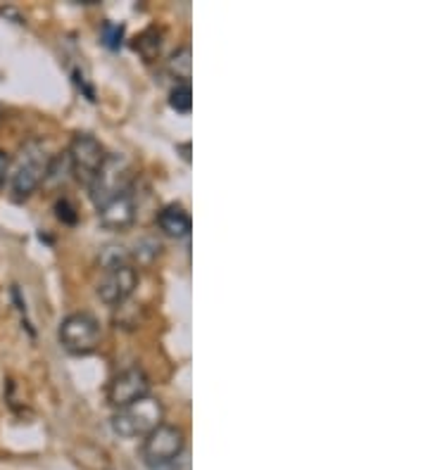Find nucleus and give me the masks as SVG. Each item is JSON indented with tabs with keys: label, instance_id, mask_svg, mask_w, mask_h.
Returning <instances> with one entry per match:
<instances>
[{
	"label": "nucleus",
	"instance_id": "obj_7",
	"mask_svg": "<svg viewBox=\"0 0 428 470\" xmlns=\"http://www.w3.org/2000/svg\"><path fill=\"white\" fill-rule=\"evenodd\" d=\"M138 288V269L134 264L119 266V269L103 271V276L98 281V297L103 300L107 307H119V304L129 302L131 295Z\"/></svg>",
	"mask_w": 428,
	"mask_h": 470
},
{
	"label": "nucleus",
	"instance_id": "obj_11",
	"mask_svg": "<svg viewBox=\"0 0 428 470\" xmlns=\"http://www.w3.org/2000/svg\"><path fill=\"white\" fill-rule=\"evenodd\" d=\"M126 264H134V257H131V252L126 250V247L107 245L98 254V266H100V271H112Z\"/></svg>",
	"mask_w": 428,
	"mask_h": 470
},
{
	"label": "nucleus",
	"instance_id": "obj_17",
	"mask_svg": "<svg viewBox=\"0 0 428 470\" xmlns=\"http://www.w3.org/2000/svg\"><path fill=\"white\" fill-rule=\"evenodd\" d=\"M7 171H10V155H7L5 150H0V188L5 186Z\"/></svg>",
	"mask_w": 428,
	"mask_h": 470
},
{
	"label": "nucleus",
	"instance_id": "obj_10",
	"mask_svg": "<svg viewBox=\"0 0 428 470\" xmlns=\"http://www.w3.org/2000/svg\"><path fill=\"white\" fill-rule=\"evenodd\" d=\"M155 221L164 235H169V238H176V240L189 238L191 228H193V221H191L189 209H186L183 205H179V202H169V205H164L163 209L157 212Z\"/></svg>",
	"mask_w": 428,
	"mask_h": 470
},
{
	"label": "nucleus",
	"instance_id": "obj_16",
	"mask_svg": "<svg viewBox=\"0 0 428 470\" xmlns=\"http://www.w3.org/2000/svg\"><path fill=\"white\" fill-rule=\"evenodd\" d=\"M55 214H58V219L62 221V224H77L79 214H77V207L71 205L67 198H60L58 202H55Z\"/></svg>",
	"mask_w": 428,
	"mask_h": 470
},
{
	"label": "nucleus",
	"instance_id": "obj_3",
	"mask_svg": "<svg viewBox=\"0 0 428 470\" xmlns=\"http://www.w3.org/2000/svg\"><path fill=\"white\" fill-rule=\"evenodd\" d=\"M88 190H91V200L96 207H103L105 202L134 190V169H131L129 160L124 155L105 157L103 167L93 176Z\"/></svg>",
	"mask_w": 428,
	"mask_h": 470
},
{
	"label": "nucleus",
	"instance_id": "obj_12",
	"mask_svg": "<svg viewBox=\"0 0 428 470\" xmlns=\"http://www.w3.org/2000/svg\"><path fill=\"white\" fill-rule=\"evenodd\" d=\"M160 45H163V41H160V32H157V29H145V32L136 39L134 48H136L143 58L150 62V60H155L157 55H160Z\"/></svg>",
	"mask_w": 428,
	"mask_h": 470
},
{
	"label": "nucleus",
	"instance_id": "obj_1",
	"mask_svg": "<svg viewBox=\"0 0 428 470\" xmlns=\"http://www.w3.org/2000/svg\"><path fill=\"white\" fill-rule=\"evenodd\" d=\"M164 423V404L157 397L148 394L134 404L117 409L112 416V430L124 439L145 438Z\"/></svg>",
	"mask_w": 428,
	"mask_h": 470
},
{
	"label": "nucleus",
	"instance_id": "obj_5",
	"mask_svg": "<svg viewBox=\"0 0 428 470\" xmlns=\"http://www.w3.org/2000/svg\"><path fill=\"white\" fill-rule=\"evenodd\" d=\"M51 157L46 155L43 145L36 141L26 143L17 160V169L13 174V198L17 202L29 200L46 180V169Z\"/></svg>",
	"mask_w": 428,
	"mask_h": 470
},
{
	"label": "nucleus",
	"instance_id": "obj_4",
	"mask_svg": "<svg viewBox=\"0 0 428 470\" xmlns=\"http://www.w3.org/2000/svg\"><path fill=\"white\" fill-rule=\"evenodd\" d=\"M58 340L65 352L74 356H86L96 352L103 340V328L96 316L88 311H77L62 318L58 328Z\"/></svg>",
	"mask_w": 428,
	"mask_h": 470
},
{
	"label": "nucleus",
	"instance_id": "obj_2",
	"mask_svg": "<svg viewBox=\"0 0 428 470\" xmlns=\"http://www.w3.org/2000/svg\"><path fill=\"white\" fill-rule=\"evenodd\" d=\"M183 451H186V432L172 423H163L143 438V461L153 470L172 468L183 456Z\"/></svg>",
	"mask_w": 428,
	"mask_h": 470
},
{
	"label": "nucleus",
	"instance_id": "obj_9",
	"mask_svg": "<svg viewBox=\"0 0 428 470\" xmlns=\"http://www.w3.org/2000/svg\"><path fill=\"white\" fill-rule=\"evenodd\" d=\"M138 217V205L134 198V190L119 195L115 200L105 202L103 207H98V221L107 231H126L134 226Z\"/></svg>",
	"mask_w": 428,
	"mask_h": 470
},
{
	"label": "nucleus",
	"instance_id": "obj_13",
	"mask_svg": "<svg viewBox=\"0 0 428 470\" xmlns=\"http://www.w3.org/2000/svg\"><path fill=\"white\" fill-rule=\"evenodd\" d=\"M169 107L176 110L179 115H189L191 107H193V90L191 84H176L169 93Z\"/></svg>",
	"mask_w": 428,
	"mask_h": 470
},
{
	"label": "nucleus",
	"instance_id": "obj_6",
	"mask_svg": "<svg viewBox=\"0 0 428 470\" xmlns=\"http://www.w3.org/2000/svg\"><path fill=\"white\" fill-rule=\"evenodd\" d=\"M105 157H107L105 145L91 134H77L71 138L70 150H67L71 174L84 186H91L93 176L98 174V169L103 167Z\"/></svg>",
	"mask_w": 428,
	"mask_h": 470
},
{
	"label": "nucleus",
	"instance_id": "obj_14",
	"mask_svg": "<svg viewBox=\"0 0 428 470\" xmlns=\"http://www.w3.org/2000/svg\"><path fill=\"white\" fill-rule=\"evenodd\" d=\"M169 71H172L176 78H183V84H189V78H191V48L189 45L179 48V51L169 58Z\"/></svg>",
	"mask_w": 428,
	"mask_h": 470
},
{
	"label": "nucleus",
	"instance_id": "obj_8",
	"mask_svg": "<svg viewBox=\"0 0 428 470\" xmlns=\"http://www.w3.org/2000/svg\"><path fill=\"white\" fill-rule=\"evenodd\" d=\"M150 394V378L143 373V368L134 366L122 371L119 375L112 378V382L107 385V401L117 411L124 406L134 404V401L143 400Z\"/></svg>",
	"mask_w": 428,
	"mask_h": 470
},
{
	"label": "nucleus",
	"instance_id": "obj_15",
	"mask_svg": "<svg viewBox=\"0 0 428 470\" xmlns=\"http://www.w3.org/2000/svg\"><path fill=\"white\" fill-rule=\"evenodd\" d=\"M124 33H126V26L119 24V22H103L100 26V41L107 51H119V45L124 41Z\"/></svg>",
	"mask_w": 428,
	"mask_h": 470
}]
</instances>
